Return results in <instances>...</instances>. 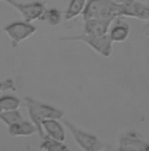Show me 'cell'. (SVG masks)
Masks as SVG:
<instances>
[{
  "mask_svg": "<svg viewBox=\"0 0 149 151\" xmlns=\"http://www.w3.org/2000/svg\"><path fill=\"white\" fill-rule=\"evenodd\" d=\"M84 21L93 19L113 21L121 17V5L112 0H89L82 13Z\"/></svg>",
  "mask_w": 149,
  "mask_h": 151,
  "instance_id": "7a4b0ae2",
  "label": "cell"
},
{
  "mask_svg": "<svg viewBox=\"0 0 149 151\" xmlns=\"http://www.w3.org/2000/svg\"><path fill=\"white\" fill-rule=\"evenodd\" d=\"M21 106V101L13 95H4L0 97V114L3 112L18 110Z\"/></svg>",
  "mask_w": 149,
  "mask_h": 151,
  "instance_id": "5bb4252c",
  "label": "cell"
},
{
  "mask_svg": "<svg viewBox=\"0 0 149 151\" xmlns=\"http://www.w3.org/2000/svg\"><path fill=\"white\" fill-rule=\"evenodd\" d=\"M37 28L31 23L27 22H13L5 26L3 31L9 35L11 42V47L16 48L19 44H21L23 40L29 38L36 32Z\"/></svg>",
  "mask_w": 149,
  "mask_h": 151,
  "instance_id": "5b68a950",
  "label": "cell"
},
{
  "mask_svg": "<svg viewBox=\"0 0 149 151\" xmlns=\"http://www.w3.org/2000/svg\"><path fill=\"white\" fill-rule=\"evenodd\" d=\"M144 33L146 34L147 36H149V19H148V23H147V25L144 27Z\"/></svg>",
  "mask_w": 149,
  "mask_h": 151,
  "instance_id": "d6986e66",
  "label": "cell"
},
{
  "mask_svg": "<svg viewBox=\"0 0 149 151\" xmlns=\"http://www.w3.org/2000/svg\"><path fill=\"white\" fill-rule=\"evenodd\" d=\"M61 40H78L89 46L94 51L101 54L103 57L108 58L112 53V40L109 35L103 36H93L87 34H80L75 36H64L60 37Z\"/></svg>",
  "mask_w": 149,
  "mask_h": 151,
  "instance_id": "277c9868",
  "label": "cell"
},
{
  "mask_svg": "<svg viewBox=\"0 0 149 151\" xmlns=\"http://www.w3.org/2000/svg\"><path fill=\"white\" fill-rule=\"evenodd\" d=\"M37 132V128L33 123L28 121H22L9 127V134L11 137H29Z\"/></svg>",
  "mask_w": 149,
  "mask_h": 151,
  "instance_id": "8fae6325",
  "label": "cell"
},
{
  "mask_svg": "<svg viewBox=\"0 0 149 151\" xmlns=\"http://www.w3.org/2000/svg\"><path fill=\"white\" fill-rule=\"evenodd\" d=\"M87 0H71L68 5V9L65 12V20L71 21L77 16L83 13L84 11Z\"/></svg>",
  "mask_w": 149,
  "mask_h": 151,
  "instance_id": "7c38bea8",
  "label": "cell"
},
{
  "mask_svg": "<svg viewBox=\"0 0 149 151\" xmlns=\"http://www.w3.org/2000/svg\"><path fill=\"white\" fill-rule=\"evenodd\" d=\"M121 5V16L128 17H135L139 19H149V7L141 4V3L133 2L130 4H120Z\"/></svg>",
  "mask_w": 149,
  "mask_h": 151,
  "instance_id": "30bf717a",
  "label": "cell"
},
{
  "mask_svg": "<svg viewBox=\"0 0 149 151\" xmlns=\"http://www.w3.org/2000/svg\"><path fill=\"white\" fill-rule=\"evenodd\" d=\"M25 101L32 123L37 128V132L39 134L40 138L44 139L46 136L44 134L43 128H42L41 125L42 121L48 119H63L64 112L61 111L58 108L53 107V106L40 103V101H36L35 99H33V97H26Z\"/></svg>",
  "mask_w": 149,
  "mask_h": 151,
  "instance_id": "6da1fadb",
  "label": "cell"
},
{
  "mask_svg": "<svg viewBox=\"0 0 149 151\" xmlns=\"http://www.w3.org/2000/svg\"><path fill=\"white\" fill-rule=\"evenodd\" d=\"M42 140H43V142L40 145V148L44 151H69L67 145L63 142L54 140L48 136Z\"/></svg>",
  "mask_w": 149,
  "mask_h": 151,
  "instance_id": "9a60e30c",
  "label": "cell"
},
{
  "mask_svg": "<svg viewBox=\"0 0 149 151\" xmlns=\"http://www.w3.org/2000/svg\"><path fill=\"white\" fill-rule=\"evenodd\" d=\"M7 3L13 6L16 9L20 12L24 18V21L27 23H31L36 20H40L42 15L45 12V6L43 3L39 1H34V2H28V3H21L17 2L16 0H4Z\"/></svg>",
  "mask_w": 149,
  "mask_h": 151,
  "instance_id": "8992f818",
  "label": "cell"
},
{
  "mask_svg": "<svg viewBox=\"0 0 149 151\" xmlns=\"http://www.w3.org/2000/svg\"><path fill=\"white\" fill-rule=\"evenodd\" d=\"M43 130H45L48 137L54 139V140L60 141V142H64V140L66 139V134L65 130L63 128L62 124L55 119H48L44 120L41 123Z\"/></svg>",
  "mask_w": 149,
  "mask_h": 151,
  "instance_id": "9c48e42d",
  "label": "cell"
},
{
  "mask_svg": "<svg viewBox=\"0 0 149 151\" xmlns=\"http://www.w3.org/2000/svg\"><path fill=\"white\" fill-rule=\"evenodd\" d=\"M1 89H2V84L0 83V94H1Z\"/></svg>",
  "mask_w": 149,
  "mask_h": 151,
  "instance_id": "ffe728a7",
  "label": "cell"
},
{
  "mask_svg": "<svg viewBox=\"0 0 149 151\" xmlns=\"http://www.w3.org/2000/svg\"><path fill=\"white\" fill-rule=\"evenodd\" d=\"M118 151H149V143L134 134H128L119 139Z\"/></svg>",
  "mask_w": 149,
  "mask_h": 151,
  "instance_id": "52a82bcc",
  "label": "cell"
},
{
  "mask_svg": "<svg viewBox=\"0 0 149 151\" xmlns=\"http://www.w3.org/2000/svg\"><path fill=\"white\" fill-rule=\"evenodd\" d=\"M0 120L9 127L13 124L24 121V118L18 110H13V111L3 112L0 114Z\"/></svg>",
  "mask_w": 149,
  "mask_h": 151,
  "instance_id": "2e32d148",
  "label": "cell"
},
{
  "mask_svg": "<svg viewBox=\"0 0 149 151\" xmlns=\"http://www.w3.org/2000/svg\"><path fill=\"white\" fill-rule=\"evenodd\" d=\"M128 33H130L128 26L126 23H118L112 28L111 32L109 34V37L112 40V42H121L128 38Z\"/></svg>",
  "mask_w": 149,
  "mask_h": 151,
  "instance_id": "4fadbf2b",
  "label": "cell"
},
{
  "mask_svg": "<svg viewBox=\"0 0 149 151\" xmlns=\"http://www.w3.org/2000/svg\"><path fill=\"white\" fill-rule=\"evenodd\" d=\"M111 21L106 20L93 19L85 21L84 24V34L93 36H103L107 35L108 28L110 26Z\"/></svg>",
  "mask_w": 149,
  "mask_h": 151,
  "instance_id": "ba28073f",
  "label": "cell"
},
{
  "mask_svg": "<svg viewBox=\"0 0 149 151\" xmlns=\"http://www.w3.org/2000/svg\"><path fill=\"white\" fill-rule=\"evenodd\" d=\"M63 123L71 132L75 142L84 151H101L105 148V144L95 134H92L77 127L74 123L67 119H62Z\"/></svg>",
  "mask_w": 149,
  "mask_h": 151,
  "instance_id": "3957f363",
  "label": "cell"
},
{
  "mask_svg": "<svg viewBox=\"0 0 149 151\" xmlns=\"http://www.w3.org/2000/svg\"><path fill=\"white\" fill-rule=\"evenodd\" d=\"M62 19V15H61V12L58 11L57 9H45L44 14L42 15V17L40 18L41 21L46 22L50 25H57L61 22Z\"/></svg>",
  "mask_w": 149,
  "mask_h": 151,
  "instance_id": "e0dca14e",
  "label": "cell"
},
{
  "mask_svg": "<svg viewBox=\"0 0 149 151\" xmlns=\"http://www.w3.org/2000/svg\"><path fill=\"white\" fill-rule=\"evenodd\" d=\"M134 2V0H116V3L118 4H130Z\"/></svg>",
  "mask_w": 149,
  "mask_h": 151,
  "instance_id": "ac0fdd59",
  "label": "cell"
}]
</instances>
